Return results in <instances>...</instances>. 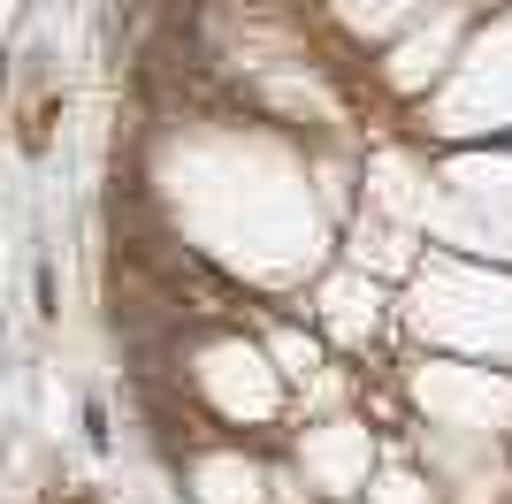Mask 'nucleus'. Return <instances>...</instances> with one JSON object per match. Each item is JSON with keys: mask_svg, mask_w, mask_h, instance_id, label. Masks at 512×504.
<instances>
[{"mask_svg": "<svg viewBox=\"0 0 512 504\" xmlns=\"http://www.w3.org/2000/svg\"><path fill=\"white\" fill-rule=\"evenodd\" d=\"M0 84H8V62H0Z\"/></svg>", "mask_w": 512, "mask_h": 504, "instance_id": "f257e3e1", "label": "nucleus"}]
</instances>
